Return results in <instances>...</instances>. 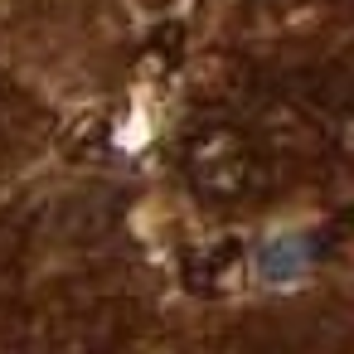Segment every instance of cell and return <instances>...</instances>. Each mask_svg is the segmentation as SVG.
<instances>
[{
	"label": "cell",
	"instance_id": "6da1fadb",
	"mask_svg": "<svg viewBox=\"0 0 354 354\" xmlns=\"http://www.w3.org/2000/svg\"><path fill=\"white\" fill-rule=\"evenodd\" d=\"M185 175H189L194 194H204L214 204H238V199H252L262 189L267 160L257 156V146L243 127L209 122L185 146Z\"/></svg>",
	"mask_w": 354,
	"mask_h": 354
}]
</instances>
